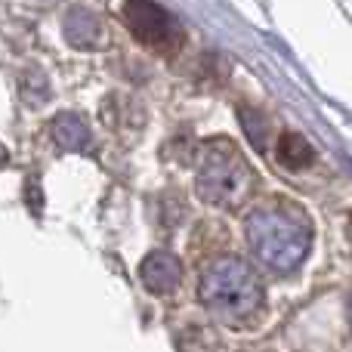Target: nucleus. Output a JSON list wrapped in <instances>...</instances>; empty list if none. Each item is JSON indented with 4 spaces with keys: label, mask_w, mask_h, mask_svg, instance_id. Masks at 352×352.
<instances>
[{
    "label": "nucleus",
    "mask_w": 352,
    "mask_h": 352,
    "mask_svg": "<svg viewBox=\"0 0 352 352\" xmlns=\"http://www.w3.org/2000/svg\"><path fill=\"white\" fill-rule=\"evenodd\" d=\"M140 275H142V285L152 294H170L182 281V266L167 250H152V254L142 260Z\"/></svg>",
    "instance_id": "nucleus-5"
},
{
    "label": "nucleus",
    "mask_w": 352,
    "mask_h": 352,
    "mask_svg": "<svg viewBox=\"0 0 352 352\" xmlns=\"http://www.w3.org/2000/svg\"><path fill=\"white\" fill-rule=\"evenodd\" d=\"M3 161H6V148L0 146V164H3Z\"/></svg>",
    "instance_id": "nucleus-9"
},
{
    "label": "nucleus",
    "mask_w": 352,
    "mask_h": 352,
    "mask_svg": "<svg viewBox=\"0 0 352 352\" xmlns=\"http://www.w3.org/2000/svg\"><path fill=\"white\" fill-rule=\"evenodd\" d=\"M349 309H352V306H349Z\"/></svg>",
    "instance_id": "nucleus-10"
},
{
    "label": "nucleus",
    "mask_w": 352,
    "mask_h": 352,
    "mask_svg": "<svg viewBox=\"0 0 352 352\" xmlns=\"http://www.w3.org/2000/svg\"><path fill=\"white\" fill-rule=\"evenodd\" d=\"M53 140L68 152H80L87 146V140H90V127H87L84 118L65 111V115H59L53 121Z\"/></svg>",
    "instance_id": "nucleus-6"
},
{
    "label": "nucleus",
    "mask_w": 352,
    "mask_h": 352,
    "mask_svg": "<svg viewBox=\"0 0 352 352\" xmlns=\"http://www.w3.org/2000/svg\"><path fill=\"white\" fill-rule=\"evenodd\" d=\"M278 161L285 167L300 170V167H306L312 161V146L300 133H285L278 140Z\"/></svg>",
    "instance_id": "nucleus-8"
},
{
    "label": "nucleus",
    "mask_w": 352,
    "mask_h": 352,
    "mask_svg": "<svg viewBox=\"0 0 352 352\" xmlns=\"http://www.w3.org/2000/svg\"><path fill=\"white\" fill-rule=\"evenodd\" d=\"M65 37L74 47H93L99 41V22L93 19V12L87 10H72L65 16Z\"/></svg>",
    "instance_id": "nucleus-7"
},
{
    "label": "nucleus",
    "mask_w": 352,
    "mask_h": 352,
    "mask_svg": "<svg viewBox=\"0 0 352 352\" xmlns=\"http://www.w3.org/2000/svg\"><path fill=\"white\" fill-rule=\"evenodd\" d=\"M263 300L266 297L256 272L235 256L213 260L201 275V303L226 324H241L254 318L263 309Z\"/></svg>",
    "instance_id": "nucleus-2"
},
{
    "label": "nucleus",
    "mask_w": 352,
    "mask_h": 352,
    "mask_svg": "<svg viewBox=\"0 0 352 352\" xmlns=\"http://www.w3.org/2000/svg\"><path fill=\"white\" fill-rule=\"evenodd\" d=\"M248 241L263 266L285 275L294 272L309 254L312 229L297 207L266 204L248 217Z\"/></svg>",
    "instance_id": "nucleus-1"
},
{
    "label": "nucleus",
    "mask_w": 352,
    "mask_h": 352,
    "mask_svg": "<svg viewBox=\"0 0 352 352\" xmlns=\"http://www.w3.org/2000/svg\"><path fill=\"white\" fill-rule=\"evenodd\" d=\"M201 201L213 207H238L250 195L254 173L238 155V148L226 140H210L201 152L198 176H195Z\"/></svg>",
    "instance_id": "nucleus-3"
},
{
    "label": "nucleus",
    "mask_w": 352,
    "mask_h": 352,
    "mask_svg": "<svg viewBox=\"0 0 352 352\" xmlns=\"http://www.w3.org/2000/svg\"><path fill=\"white\" fill-rule=\"evenodd\" d=\"M124 19L136 34V41H142L148 50L176 53L182 47V25L176 22L173 12H167L155 0H130L124 6Z\"/></svg>",
    "instance_id": "nucleus-4"
}]
</instances>
